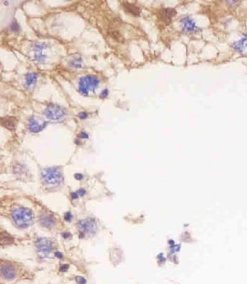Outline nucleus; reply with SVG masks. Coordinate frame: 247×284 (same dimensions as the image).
I'll use <instances>...</instances> for the list:
<instances>
[{
	"instance_id": "obj_2",
	"label": "nucleus",
	"mask_w": 247,
	"mask_h": 284,
	"mask_svg": "<svg viewBox=\"0 0 247 284\" xmlns=\"http://www.w3.org/2000/svg\"><path fill=\"white\" fill-rule=\"evenodd\" d=\"M42 178L43 182L48 187H56L63 181L60 171L56 168L44 169L42 172Z\"/></svg>"
},
{
	"instance_id": "obj_3",
	"label": "nucleus",
	"mask_w": 247,
	"mask_h": 284,
	"mask_svg": "<svg viewBox=\"0 0 247 284\" xmlns=\"http://www.w3.org/2000/svg\"><path fill=\"white\" fill-rule=\"evenodd\" d=\"M100 80L96 76H87L81 78L79 82V91L82 94H88L90 92H93L99 85Z\"/></svg>"
},
{
	"instance_id": "obj_17",
	"label": "nucleus",
	"mask_w": 247,
	"mask_h": 284,
	"mask_svg": "<svg viewBox=\"0 0 247 284\" xmlns=\"http://www.w3.org/2000/svg\"><path fill=\"white\" fill-rule=\"evenodd\" d=\"M13 241V238L11 236L8 234L6 232H2L1 233V243L2 245H8L11 244Z\"/></svg>"
},
{
	"instance_id": "obj_18",
	"label": "nucleus",
	"mask_w": 247,
	"mask_h": 284,
	"mask_svg": "<svg viewBox=\"0 0 247 284\" xmlns=\"http://www.w3.org/2000/svg\"><path fill=\"white\" fill-rule=\"evenodd\" d=\"M11 30L14 32H18L20 31V26L17 23L16 21H13L11 24Z\"/></svg>"
},
{
	"instance_id": "obj_25",
	"label": "nucleus",
	"mask_w": 247,
	"mask_h": 284,
	"mask_svg": "<svg viewBox=\"0 0 247 284\" xmlns=\"http://www.w3.org/2000/svg\"><path fill=\"white\" fill-rule=\"evenodd\" d=\"M84 193H85V190H83V189H81V190H78V191L76 192V194H77L78 195H84Z\"/></svg>"
},
{
	"instance_id": "obj_15",
	"label": "nucleus",
	"mask_w": 247,
	"mask_h": 284,
	"mask_svg": "<svg viewBox=\"0 0 247 284\" xmlns=\"http://www.w3.org/2000/svg\"><path fill=\"white\" fill-rule=\"evenodd\" d=\"M40 223L42 224V226H45V227L47 228H50L52 226H53L54 225V221L52 219V218L51 216H47V215H43L40 218Z\"/></svg>"
},
{
	"instance_id": "obj_7",
	"label": "nucleus",
	"mask_w": 247,
	"mask_h": 284,
	"mask_svg": "<svg viewBox=\"0 0 247 284\" xmlns=\"http://www.w3.org/2000/svg\"><path fill=\"white\" fill-rule=\"evenodd\" d=\"M181 24L182 25L184 31L187 32H195L199 30L198 27L196 26L195 21L188 16L184 17L181 20Z\"/></svg>"
},
{
	"instance_id": "obj_8",
	"label": "nucleus",
	"mask_w": 247,
	"mask_h": 284,
	"mask_svg": "<svg viewBox=\"0 0 247 284\" xmlns=\"http://www.w3.org/2000/svg\"><path fill=\"white\" fill-rule=\"evenodd\" d=\"M1 274L6 280H13L15 277V270L14 268L8 264L1 265Z\"/></svg>"
},
{
	"instance_id": "obj_9",
	"label": "nucleus",
	"mask_w": 247,
	"mask_h": 284,
	"mask_svg": "<svg viewBox=\"0 0 247 284\" xmlns=\"http://www.w3.org/2000/svg\"><path fill=\"white\" fill-rule=\"evenodd\" d=\"M47 124V123H43V124H40V122L34 117H31L29 121V125H28V127H29V130L30 132L32 133H39L42 131V130L44 128V126Z\"/></svg>"
},
{
	"instance_id": "obj_1",
	"label": "nucleus",
	"mask_w": 247,
	"mask_h": 284,
	"mask_svg": "<svg viewBox=\"0 0 247 284\" xmlns=\"http://www.w3.org/2000/svg\"><path fill=\"white\" fill-rule=\"evenodd\" d=\"M15 224L21 229L28 227L34 222V215L29 209L19 207L15 209L11 214Z\"/></svg>"
},
{
	"instance_id": "obj_21",
	"label": "nucleus",
	"mask_w": 247,
	"mask_h": 284,
	"mask_svg": "<svg viewBox=\"0 0 247 284\" xmlns=\"http://www.w3.org/2000/svg\"><path fill=\"white\" fill-rule=\"evenodd\" d=\"M79 117L80 119L82 120H84L88 117V114L85 112H81L79 114Z\"/></svg>"
},
{
	"instance_id": "obj_4",
	"label": "nucleus",
	"mask_w": 247,
	"mask_h": 284,
	"mask_svg": "<svg viewBox=\"0 0 247 284\" xmlns=\"http://www.w3.org/2000/svg\"><path fill=\"white\" fill-rule=\"evenodd\" d=\"M78 228L83 236L85 234H94L96 231V228H97L95 219L93 218H87V219L79 221L78 223Z\"/></svg>"
},
{
	"instance_id": "obj_16",
	"label": "nucleus",
	"mask_w": 247,
	"mask_h": 284,
	"mask_svg": "<svg viewBox=\"0 0 247 284\" xmlns=\"http://www.w3.org/2000/svg\"><path fill=\"white\" fill-rule=\"evenodd\" d=\"M38 79V75L36 73H29L26 76L25 79V85L27 88H29L32 85L35 84Z\"/></svg>"
},
{
	"instance_id": "obj_10",
	"label": "nucleus",
	"mask_w": 247,
	"mask_h": 284,
	"mask_svg": "<svg viewBox=\"0 0 247 284\" xmlns=\"http://www.w3.org/2000/svg\"><path fill=\"white\" fill-rule=\"evenodd\" d=\"M2 125L8 130H14L16 127L17 118L15 117H6L2 118Z\"/></svg>"
},
{
	"instance_id": "obj_28",
	"label": "nucleus",
	"mask_w": 247,
	"mask_h": 284,
	"mask_svg": "<svg viewBox=\"0 0 247 284\" xmlns=\"http://www.w3.org/2000/svg\"><path fill=\"white\" fill-rule=\"evenodd\" d=\"M55 255L57 257V258H62V255L60 253H58V252L55 253Z\"/></svg>"
},
{
	"instance_id": "obj_14",
	"label": "nucleus",
	"mask_w": 247,
	"mask_h": 284,
	"mask_svg": "<svg viewBox=\"0 0 247 284\" xmlns=\"http://www.w3.org/2000/svg\"><path fill=\"white\" fill-rule=\"evenodd\" d=\"M233 47L237 51H243L247 47V36L243 37L238 41L233 44Z\"/></svg>"
},
{
	"instance_id": "obj_27",
	"label": "nucleus",
	"mask_w": 247,
	"mask_h": 284,
	"mask_svg": "<svg viewBox=\"0 0 247 284\" xmlns=\"http://www.w3.org/2000/svg\"><path fill=\"white\" fill-rule=\"evenodd\" d=\"M75 177L77 180H81V179H82L83 176L81 174H76V175H75Z\"/></svg>"
},
{
	"instance_id": "obj_6",
	"label": "nucleus",
	"mask_w": 247,
	"mask_h": 284,
	"mask_svg": "<svg viewBox=\"0 0 247 284\" xmlns=\"http://www.w3.org/2000/svg\"><path fill=\"white\" fill-rule=\"evenodd\" d=\"M51 240L47 238H40L36 241L37 251L42 256H46L51 251L52 249Z\"/></svg>"
},
{
	"instance_id": "obj_20",
	"label": "nucleus",
	"mask_w": 247,
	"mask_h": 284,
	"mask_svg": "<svg viewBox=\"0 0 247 284\" xmlns=\"http://www.w3.org/2000/svg\"><path fill=\"white\" fill-rule=\"evenodd\" d=\"M76 281H77L78 283L79 284H85L86 283V280L84 278H83L82 277H77L75 278Z\"/></svg>"
},
{
	"instance_id": "obj_11",
	"label": "nucleus",
	"mask_w": 247,
	"mask_h": 284,
	"mask_svg": "<svg viewBox=\"0 0 247 284\" xmlns=\"http://www.w3.org/2000/svg\"><path fill=\"white\" fill-rule=\"evenodd\" d=\"M123 6L124 8L125 11H126L127 12L130 13V14L133 15L135 16H139L140 13H141V8L134 4H132V3L123 2Z\"/></svg>"
},
{
	"instance_id": "obj_19",
	"label": "nucleus",
	"mask_w": 247,
	"mask_h": 284,
	"mask_svg": "<svg viewBox=\"0 0 247 284\" xmlns=\"http://www.w3.org/2000/svg\"><path fill=\"white\" fill-rule=\"evenodd\" d=\"M72 66L75 67V68H79L82 67V60L81 59H75L72 62Z\"/></svg>"
},
{
	"instance_id": "obj_22",
	"label": "nucleus",
	"mask_w": 247,
	"mask_h": 284,
	"mask_svg": "<svg viewBox=\"0 0 247 284\" xmlns=\"http://www.w3.org/2000/svg\"><path fill=\"white\" fill-rule=\"evenodd\" d=\"M107 95H108V90H107V89H104V90L101 93V97L103 98H106Z\"/></svg>"
},
{
	"instance_id": "obj_13",
	"label": "nucleus",
	"mask_w": 247,
	"mask_h": 284,
	"mask_svg": "<svg viewBox=\"0 0 247 284\" xmlns=\"http://www.w3.org/2000/svg\"><path fill=\"white\" fill-rule=\"evenodd\" d=\"M177 15V11L174 8H165L161 11V16L164 21L169 23L171 21V18Z\"/></svg>"
},
{
	"instance_id": "obj_26",
	"label": "nucleus",
	"mask_w": 247,
	"mask_h": 284,
	"mask_svg": "<svg viewBox=\"0 0 247 284\" xmlns=\"http://www.w3.org/2000/svg\"><path fill=\"white\" fill-rule=\"evenodd\" d=\"M68 268H69L68 265H62V266H61L60 270L61 271H65V270H67Z\"/></svg>"
},
{
	"instance_id": "obj_24",
	"label": "nucleus",
	"mask_w": 247,
	"mask_h": 284,
	"mask_svg": "<svg viewBox=\"0 0 247 284\" xmlns=\"http://www.w3.org/2000/svg\"><path fill=\"white\" fill-rule=\"evenodd\" d=\"M79 136L80 138H84V139L88 138V135L86 133H84V132H82V133H81V134H79Z\"/></svg>"
},
{
	"instance_id": "obj_23",
	"label": "nucleus",
	"mask_w": 247,
	"mask_h": 284,
	"mask_svg": "<svg viewBox=\"0 0 247 284\" xmlns=\"http://www.w3.org/2000/svg\"><path fill=\"white\" fill-rule=\"evenodd\" d=\"M72 216L70 213H67L65 215V220H67V221H70L71 219H72Z\"/></svg>"
},
{
	"instance_id": "obj_12",
	"label": "nucleus",
	"mask_w": 247,
	"mask_h": 284,
	"mask_svg": "<svg viewBox=\"0 0 247 284\" xmlns=\"http://www.w3.org/2000/svg\"><path fill=\"white\" fill-rule=\"evenodd\" d=\"M46 48V44H38L34 47L35 51V58L39 62H43L45 59V55L43 53V50Z\"/></svg>"
},
{
	"instance_id": "obj_5",
	"label": "nucleus",
	"mask_w": 247,
	"mask_h": 284,
	"mask_svg": "<svg viewBox=\"0 0 247 284\" xmlns=\"http://www.w3.org/2000/svg\"><path fill=\"white\" fill-rule=\"evenodd\" d=\"M65 114V110L56 104H50L44 111V115L47 118L57 121L63 117Z\"/></svg>"
}]
</instances>
